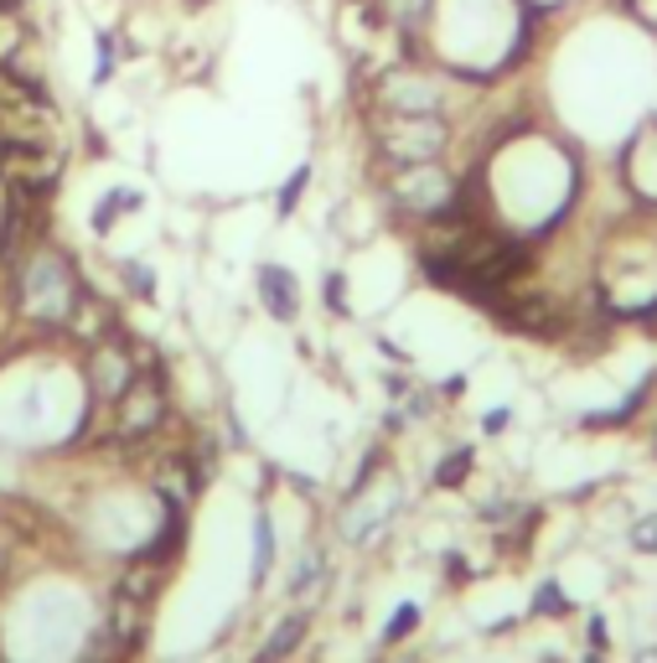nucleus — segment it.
<instances>
[{"label":"nucleus","instance_id":"obj_1","mask_svg":"<svg viewBox=\"0 0 657 663\" xmlns=\"http://www.w3.org/2000/svg\"><path fill=\"white\" fill-rule=\"evenodd\" d=\"M446 120L440 115H378V130H374V146L384 161L394 166H425L446 151Z\"/></svg>","mask_w":657,"mask_h":663},{"label":"nucleus","instance_id":"obj_2","mask_svg":"<svg viewBox=\"0 0 657 663\" xmlns=\"http://www.w3.org/2000/svg\"><path fill=\"white\" fill-rule=\"evenodd\" d=\"M161 425H166V384L156 368H140L130 389L115 399V436L125 446H135V441L156 436Z\"/></svg>","mask_w":657,"mask_h":663},{"label":"nucleus","instance_id":"obj_3","mask_svg":"<svg viewBox=\"0 0 657 663\" xmlns=\"http://www.w3.org/2000/svg\"><path fill=\"white\" fill-rule=\"evenodd\" d=\"M259 301H265V311L275 321H296V311H300L296 275L280 270V265H259Z\"/></svg>","mask_w":657,"mask_h":663},{"label":"nucleus","instance_id":"obj_4","mask_svg":"<svg viewBox=\"0 0 657 663\" xmlns=\"http://www.w3.org/2000/svg\"><path fill=\"white\" fill-rule=\"evenodd\" d=\"M300 637H306V617H285L275 633H269V643L255 653V663H280L290 659V653L300 649Z\"/></svg>","mask_w":657,"mask_h":663},{"label":"nucleus","instance_id":"obj_5","mask_svg":"<svg viewBox=\"0 0 657 663\" xmlns=\"http://www.w3.org/2000/svg\"><path fill=\"white\" fill-rule=\"evenodd\" d=\"M130 208H140V192H109L104 202H99V212H93V228H99V234H109V228H115V218H120V212H130Z\"/></svg>","mask_w":657,"mask_h":663},{"label":"nucleus","instance_id":"obj_6","mask_svg":"<svg viewBox=\"0 0 657 663\" xmlns=\"http://www.w3.org/2000/svg\"><path fill=\"white\" fill-rule=\"evenodd\" d=\"M471 477V452H450L440 467H435V487H461Z\"/></svg>","mask_w":657,"mask_h":663},{"label":"nucleus","instance_id":"obj_7","mask_svg":"<svg viewBox=\"0 0 657 663\" xmlns=\"http://www.w3.org/2000/svg\"><path fill=\"white\" fill-rule=\"evenodd\" d=\"M255 575L269 571V560H275V528H269V513H259V540H255Z\"/></svg>","mask_w":657,"mask_h":663},{"label":"nucleus","instance_id":"obj_8","mask_svg":"<svg viewBox=\"0 0 657 663\" xmlns=\"http://www.w3.org/2000/svg\"><path fill=\"white\" fill-rule=\"evenodd\" d=\"M306 181H311V171H306V166H300L296 177H290V181H285V187H280V212H296L300 192H306Z\"/></svg>","mask_w":657,"mask_h":663},{"label":"nucleus","instance_id":"obj_9","mask_svg":"<svg viewBox=\"0 0 657 663\" xmlns=\"http://www.w3.org/2000/svg\"><path fill=\"white\" fill-rule=\"evenodd\" d=\"M415 622H419V606H399V612H394V622H389V643H399V637H409L415 633Z\"/></svg>","mask_w":657,"mask_h":663},{"label":"nucleus","instance_id":"obj_10","mask_svg":"<svg viewBox=\"0 0 657 663\" xmlns=\"http://www.w3.org/2000/svg\"><path fill=\"white\" fill-rule=\"evenodd\" d=\"M538 612H565V596H559V586L554 581H544V591H538Z\"/></svg>","mask_w":657,"mask_h":663},{"label":"nucleus","instance_id":"obj_11","mask_svg":"<svg viewBox=\"0 0 657 663\" xmlns=\"http://www.w3.org/2000/svg\"><path fill=\"white\" fill-rule=\"evenodd\" d=\"M125 280L135 286V296H150V270L146 265H125Z\"/></svg>","mask_w":657,"mask_h":663},{"label":"nucleus","instance_id":"obj_12","mask_svg":"<svg viewBox=\"0 0 657 663\" xmlns=\"http://www.w3.org/2000/svg\"><path fill=\"white\" fill-rule=\"evenodd\" d=\"M327 306L347 311V301H342V275H327Z\"/></svg>","mask_w":657,"mask_h":663},{"label":"nucleus","instance_id":"obj_13","mask_svg":"<svg viewBox=\"0 0 657 663\" xmlns=\"http://www.w3.org/2000/svg\"><path fill=\"white\" fill-rule=\"evenodd\" d=\"M637 544H643V550H657V524H643V528H637Z\"/></svg>","mask_w":657,"mask_h":663},{"label":"nucleus","instance_id":"obj_14","mask_svg":"<svg viewBox=\"0 0 657 663\" xmlns=\"http://www.w3.org/2000/svg\"><path fill=\"white\" fill-rule=\"evenodd\" d=\"M487 431H492V436L497 431H508V409H492V415H487Z\"/></svg>","mask_w":657,"mask_h":663},{"label":"nucleus","instance_id":"obj_15","mask_svg":"<svg viewBox=\"0 0 657 663\" xmlns=\"http://www.w3.org/2000/svg\"><path fill=\"white\" fill-rule=\"evenodd\" d=\"M637 663H657V653H647V659H637Z\"/></svg>","mask_w":657,"mask_h":663},{"label":"nucleus","instance_id":"obj_16","mask_svg":"<svg viewBox=\"0 0 657 663\" xmlns=\"http://www.w3.org/2000/svg\"><path fill=\"white\" fill-rule=\"evenodd\" d=\"M585 663H600V659H596V653H590V659H585Z\"/></svg>","mask_w":657,"mask_h":663}]
</instances>
